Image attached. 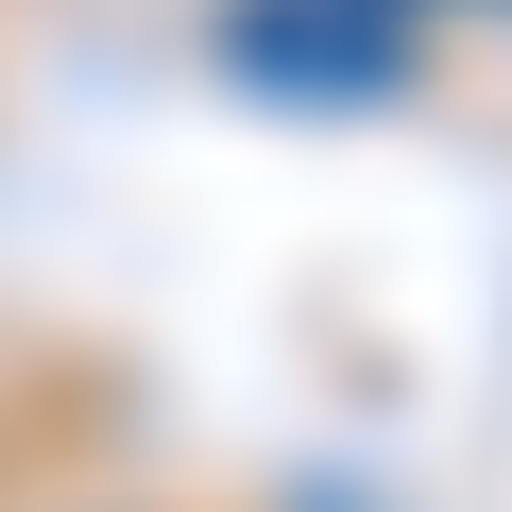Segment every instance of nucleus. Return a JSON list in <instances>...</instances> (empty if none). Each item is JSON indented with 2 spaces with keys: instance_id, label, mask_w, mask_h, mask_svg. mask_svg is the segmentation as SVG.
Here are the masks:
<instances>
[{
  "instance_id": "1",
  "label": "nucleus",
  "mask_w": 512,
  "mask_h": 512,
  "mask_svg": "<svg viewBox=\"0 0 512 512\" xmlns=\"http://www.w3.org/2000/svg\"><path fill=\"white\" fill-rule=\"evenodd\" d=\"M222 69H291V103H393L410 35L376 0H239L222 18Z\"/></svg>"
}]
</instances>
